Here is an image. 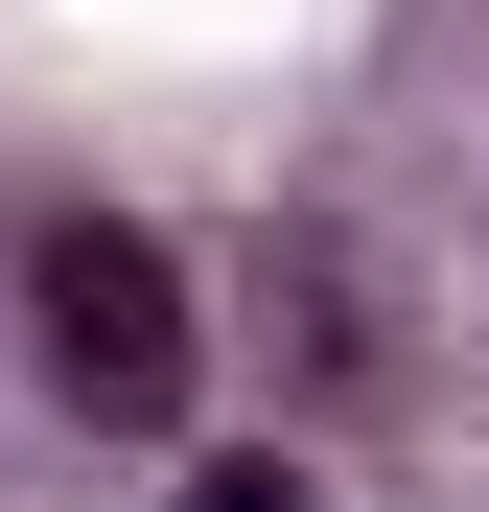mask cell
<instances>
[{
    "label": "cell",
    "mask_w": 489,
    "mask_h": 512,
    "mask_svg": "<svg viewBox=\"0 0 489 512\" xmlns=\"http://www.w3.org/2000/svg\"><path fill=\"white\" fill-rule=\"evenodd\" d=\"M24 350H47V396L94 419V443H163V419H187V256L140 210H47L24 233Z\"/></svg>",
    "instance_id": "obj_1"
},
{
    "label": "cell",
    "mask_w": 489,
    "mask_h": 512,
    "mask_svg": "<svg viewBox=\"0 0 489 512\" xmlns=\"http://www.w3.org/2000/svg\"><path fill=\"white\" fill-rule=\"evenodd\" d=\"M257 350H280V373H350V350H373V326H350V256H326V233H280V256H257Z\"/></svg>",
    "instance_id": "obj_2"
},
{
    "label": "cell",
    "mask_w": 489,
    "mask_h": 512,
    "mask_svg": "<svg viewBox=\"0 0 489 512\" xmlns=\"http://www.w3.org/2000/svg\"><path fill=\"white\" fill-rule=\"evenodd\" d=\"M187 512H303V466H280V443H233V466H187Z\"/></svg>",
    "instance_id": "obj_3"
}]
</instances>
